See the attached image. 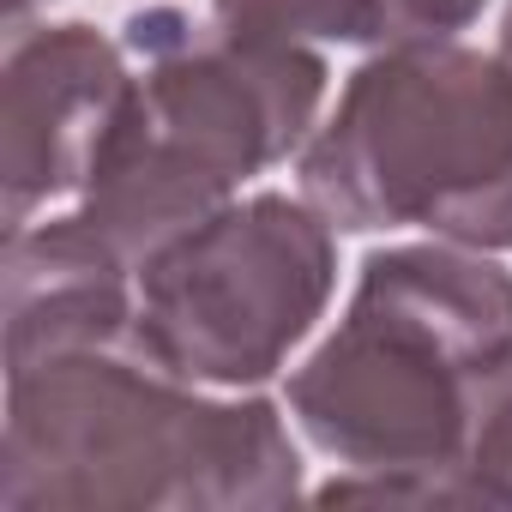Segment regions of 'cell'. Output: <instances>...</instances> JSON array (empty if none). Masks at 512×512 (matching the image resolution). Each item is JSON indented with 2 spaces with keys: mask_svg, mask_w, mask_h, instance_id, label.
<instances>
[{
  "mask_svg": "<svg viewBox=\"0 0 512 512\" xmlns=\"http://www.w3.org/2000/svg\"><path fill=\"white\" fill-rule=\"evenodd\" d=\"M296 494L302 458L278 404L205 398L139 332L7 368V512H266Z\"/></svg>",
  "mask_w": 512,
  "mask_h": 512,
  "instance_id": "6da1fadb",
  "label": "cell"
},
{
  "mask_svg": "<svg viewBox=\"0 0 512 512\" xmlns=\"http://www.w3.org/2000/svg\"><path fill=\"white\" fill-rule=\"evenodd\" d=\"M512 338V272L464 241L380 247L350 314L290 374V416L338 458L320 500L458 506V452L482 368Z\"/></svg>",
  "mask_w": 512,
  "mask_h": 512,
  "instance_id": "7a4b0ae2",
  "label": "cell"
},
{
  "mask_svg": "<svg viewBox=\"0 0 512 512\" xmlns=\"http://www.w3.org/2000/svg\"><path fill=\"white\" fill-rule=\"evenodd\" d=\"M133 97L79 193V217L145 272L163 247L217 217L247 175L284 163L326 103V61L308 43L235 37L181 7H145L121 31Z\"/></svg>",
  "mask_w": 512,
  "mask_h": 512,
  "instance_id": "3957f363",
  "label": "cell"
},
{
  "mask_svg": "<svg viewBox=\"0 0 512 512\" xmlns=\"http://www.w3.org/2000/svg\"><path fill=\"white\" fill-rule=\"evenodd\" d=\"M302 199L350 235L512 247V67L458 37L380 43L302 151Z\"/></svg>",
  "mask_w": 512,
  "mask_h": 512,
  "instance_id": "277c9868",
  "label": "cell"
},
{
  "mask_svg": "<svg viewBox=\"0 0 512 512\" xmlns=\"http://www.w3.org/2000/svg\"><path fill=\"white\" fill-rule=\"evenodd\" d=\"M338 284L332 223L290 193L229 199L139 272L133 332L199 386H260L314 332Z\"/></svg>",
  "mask_w": 512,
  "mask_h": 512,
  "instance_id": "5b68a950",
  "label": "cell"
},
{
  "mask_svg": "<svg viewBox=\"0 0 512 512\" xmlns=\"http://www.w3.org/2000/svg\"><path fill=\"white\" fill-rule=\"evenodd\" d=\"M133 97L127 43L91 25L7 19L0 67V187L7 229H25L55 193H85L121 109Z\"/></svg>",
  "mask_w": 512,
  "mask_h": 512,
  "instance_id": "8992f818",
  "label": "cell"
},
{
  "mask_svg": "<svg viewBox=\"0 0 512 512\" xmlns=\"http://www.w3.org/2000/svg\"><path fill=\"white\" fill-rule=\"evenodd\" d=\"M133 266L73 211L49 223L7 229V368L91 344V338H121L139 320V290Z\"/></svg>",
  "mask_w": 512,
  "mask_h": 512,
  "instance_id": "52a82bcc",
  "label": "cell"
},
{
  "mask_svg": "<svg viewBox=\"0 0 512 512\" xmlns=\"http://www.w3.org/2000/svg\"><path fill=\"white\" fill-rule=\"evenodd\" d=\"M211 19L260 43H386L380 0H211Z\"/></svg>",
  "mask_w": 512,
  "mask_h": 512,
  "instance_id": "ba28073f",
  "label": "cell"
},
{
  "mask_svg": "<svg viewBox=\"0 0 512 512\" xmlns=\"http://www.w3.org/2000/svg\"><path fill=\"white\" fill-rule=\"evenodd\" d=\"M488 0H380L386 13V43L398 37H458L482 19Z\"/></svg>",
  "mask_w": 512,
  "mask_h": 512,
  "instance_id": "9c48e42d",
  "label": "cell"
},
{
  "mask_svg": "<svg viewBox=\"0 0 512 512\" xmlns=\"http://www.w3.org/2000/svg\"><path fill=\"white\" fill-rule=\"evenodd\" d=\"M500 61L512 67V7H506V19H500Z\"/></svg>",
  "mask_w": 512,
  "mask_h": 512,
  "instance_id": "30bf717a",
  "label": "cell"
},
{
  "mask_svg": "<svg viewBox=\"0 0 512 512\" xmlns=\"http://www.w3.org/2000/svg\"><path fill=\"white\" fill-rule=\"evenodd\" d=\"M31 7H49V0H7V19H25Z\"/></svg>",
  "mask_w": 512,
  "mask_h": 512,
  "instance_id": "8fae6325",
  "label": "cell"
}]
</instances>
